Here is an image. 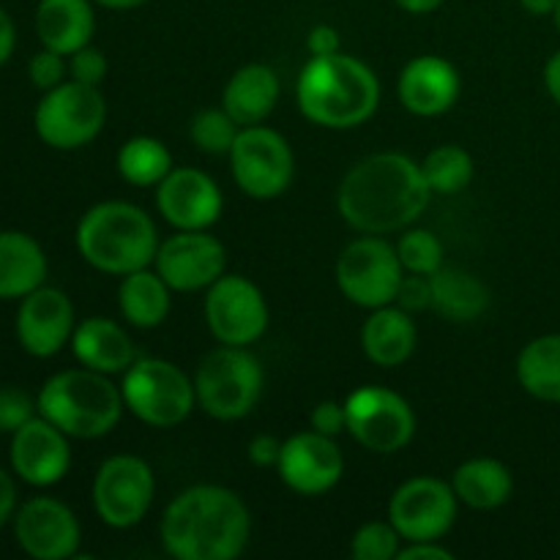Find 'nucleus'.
<instances>
[{"label":"nucleus","mask_w":560,"mask_h":560,"mask_svg":"<svg viewBox=\"0 0 560 560\" xmlns=\"http://www.w3.org/2000/svg\"><path fill=\"white\" fill-rule=\"evenodd\" d=\"M14 509H16V487L14 479L0 468V528L14 517Z\"/></svg>","instance_id":"obj_44"},{"label":"nucleus","mask_w":560,"mask_h":560,"mask_svg":"<svg viewBox=\"0 0 560 560\" xmlns=\"http://www.w3.org/2000/svg\"><path fill=\"white\" fill-rule=\"evenodd\" d=\"M306 49H310L312 58L342 52V38H339L337 27L317 25V27H312L310 36H306Z\"/></svg>","instance_id":"obj_42"},{"label":"nucleus","mask_w":560,"mask_h":560,"mask_svg":"<svg viewBox=\"0 0 560 560\" xmlns=\"http://www.w3.org/2000/svg\"><path fill=\"white\" fill-rule=\"evenodd\" d=\"M394 304H397L399 310L410 312V315H416V312L432 310L430 277H421V273H410V277H402Z\"/></svg>","instance_id":"obj_39"},{"label":"nucleus","mask_w":560,"mask_h":560,"mask_svg":"<svg viewBox=\"0 0 560 560\" xmlns=\"http://www.w3.org/2000/svg\"><path fill=\"white\" fill-rule=\"evenodd\" d=\"M277 474L288 490L304 498L326 495L342 481L345 454L337 441L315 430L295 432L282 441Z\"/></svg>","instance_id":"obj_16"},{"label":"nucleus","mask_w":560,"mask_h":560,"mask_svg":"<svg viewBox=\"0 0 560 560\" xmlns=\"http://www.w3.org/2000/svg\"><path fill=\"white\" fill-rule=\"evenodd\" d=\"M348 432L372 454H397L413 441L416 413L402 394L383 386H361L345 399Z\"/></svg>","instance_id":"obj_12"},{"label":"nucleus","mask_w":560,"mask_h":560,"mask_svg":"<svg viewBox=\"0 0 560 560\" xmlns=\"http://www.w3.org/2000/svg\"><path fill=\"white\" fill-rule=\"evenodd\" d=\"M452 487L459 503L476 512H492L509 503L514 492V476L501 459L474 457L465 459L452 476Z\"/></svg>","instance_id":"obj_29"},{"label":"nucleus","mask_w":560,"mask_h":560,"mask_svg":"<svg viewBox=\"0 0 560 560\" xmlns=\"http://www.w3.org/2000/svg\"><path fill=\"white\" fill-rule=\"evenodd\" d=\"M249 463L257 465V468H277L279 454H282V441L273 435H255L249 441Z\"/></svg>","instance_id":"obj_41"},{"label":"nucleus","mask_w":560,"mask_h":560,"mask_svg":"<svg viewBox=\"0 0 560 560\" xmlns=\"http://www.w3.org/2000/svg\"><path fill=\"white\" fill-rule=\"evenodd\" d=\"M517 381L539 402L560 405V334L530 339L520 350Z\"/></svg>","instance_id":"obj_30"},{"label":"nucleus","mask_w":560,"mask_h":560,"mask_svg":"<svg viewBox=\"0 0 560 560\" xmlns=\"http://www.w3.org/2000/svg\"><path fill=\"white\" fill-rule=\"evenodd\" d=\"M432 310L452 323H474L490 310V288L465 268H438L430 277Z\"/></svg>","instance_id":"obj_28"},{"label":"nucleus","mask_w":560,"mask_h":560,"mask_svg":"<svg viewBox=\"0 0 560 560\" xmlns=\"http://www.w3.org/2000/svg\"><path fill=\"white\" fill-rule=\"evenodd\" d=\"M153 268L162 273L173 293L208 290L228 268V249L208 230H178L162 241Z\"/></svg>","instance_id":"obj_15"},{"label":"nucleus","mask_w":560,"mask_h":560,"mask_svg":"<svg viewBox=\"0 0 560 560\" xmlns=\"http://www.w3.org/2000/svg\"><path fill=\"white\" fill-rule=\"evenodd\" d=\"M77 252L88 266L113 277L153 266L159 233L151 213L126 200L96 202L77 224Z\"/></svg>","instance_id":"obj_4"},{"label":"nucleus","mask_w":560,"mask_h":560,"mask_svg":"<svg viewBox=\"0 0 560 560\" xmlns=\"http://www.w3.org/2000/svg\"><path fill=\"white\" fill-rule=\"evenodd\" d=\"M405 268L397 246L381 235H361L350 241L337 260L339 293L361 310H381L394 304Z\"/></svg>","instance_id":"obj_10"},{"label":"nucleus","mask_w":560,"mask_h":560,"mask_svg":"<svg viewBox=\"0 0 560 560\" xmlns=\"http://www.w3.org/2000/svg\"><path fill=\"white\" fill-rule=\"evenodd\" d=\"M156 208L175 230H208L219 222L224 208L222 189L197 167H173L156 186Z\"/></svg>","instance_id":"obj_18"},{"label":"nucleus","mask_w":560,"mask_h":560,"mask_svg":"<svg viewBox=\"0 0 560 560\" xmlns=\"http://www.w3.org/2000/svg\"><path fill=\"white\" fill-rule=\"evenodd\" d=\"M312 430L320 432V435L337 438L342 432H348V413H345V402H334V399H323L315 405L310 416Z\"/></svg>","instance_id":"obj_40"},{"label":"nucleus","mask_w":560,"mask_h":560,"mask_svg":"<svg viewBox=\"0 0 560 560\" xmlns=\"http://www.w3.org/2000/svg\"><path fill=\"white\" fill-rule=\"evenodd\" d=\"M402 550V536L388 520H372L353 534L350 552L355 560H397Z\"/></svg>","instance_id":"obj_35"},{"label":"nucleus","mask_w":560,"mask_h":560,"mask_svg":"<svg viewBox=\"0 0 560 560\" xmlns=\"http://www.w3.org/2000/svg\"><path fill=\"white\" fill-rule=\"evenodd\" d=\"M295 102L306 120L323 129H355L375 115L381 80L364 60L334 52L310 58L295 82Z\"/></svg>","instance_id":"obj_3"},{"label":"nucleus","mask_w":560,"mask_h":560,"mask_svg":"<svg viewBox=\"0 0 560 560\" xmlns=\"http://www.w3.org/2000/svg\"><path fill=\"white\" fill-rule=\"evenodd\" d=\"M118 310L135 328H159L173 310V288L156 268H140L120 279Z\"/></svg>","instance_id":"obj_27"},{"label":"nucleus","mask_w":560,"mask_h":560,"mask_svg":"<svg viewBox=\"0 0 560 560\" xmlns=\"http://www.w3.org/2000/svg\"><path fill=\"white\" fill-rule=\"evenodd\" d=\"M71 350L82 366L104 375H120L137 361L129 331L109 317H88L77 323L71 334Z\"/></svg>","instance_id":"obj_22"},{"label":"nucleus","mask_w":560,"mask_h":560,"mask_svg":"<svg viewBox=\"0 0 560 560\" xmlns=\"http://www.w3.org/2000/svg\"><path fill=\"white\" fill-rule=\"evenodd\" d=\"M238 131L241 126L230 118V113L224 107L200 109V113L191 118L189 126L191 142H195L202 153H208V156H228Z\"/></svg>","instance_id":"obj_33"},{"label":"nucleus","mask_w":560,"mask_h":560,"mask_svg":"<svg viewBox=\"0 0 560 560\" xmlns=\"http://www.w3.org/2000/svg\"><path fill=\"white\" fill-rule=\"evenodd\" d=\"M416 342H419V331H416L413 315L399 310L397 304L372 310V315L361 326V350L381 370L402 366L416 353Z\"/></svg>","instance_id":"obj_23"},{"label":"nucleus","mask_w":560,"mask_h":560,"mask_svg":"<svg viewBox=\"0 0 560 560\" xmlns=\"http://www.w3.org/2000/svg\"><path fill=\"white\" fill-rule=\"evenodd\" d=\"M279 77L266 63H246L228 80L222 107L238 126H257L273 113L279 102Z\"/></svg>","instance_id":"obj_25"},{"label":"nucleus","mask_w":560,"mask_h":560,"mask_svg":"<svg viewBox=\"0 0 560 560\" xmlns=\"http://www.w3.org/2000/svg\"><path fill=\"white\" fill-rule=\"evenodd\" d=\"M14 536L22 552L36 560H69L77 556L82 528L77 514L58 498L38 495L14 514Z\"/></svg>","instance_id":"obj_17"},{"label":"nucleus","mask_w":560,"mask_h":560,"mask_svg":"<svg viewBox=\"0 0 560 560\" xmlns=\"http://www.w3.org/2000/svg\"><path fill=\"white\" fill-rule=\"evenodd\" d=\"M197 408L217 421H238L255 410L262 394V366L249 348L222 345L195 372Z\"/></svg>","instance_id":"obj_6"},{"label":"nucleus","mask_w":560,"mask_h":560,"mask_svg":"<svg viewBox=\"0 0 560 560\" xmlns=\"http://www.w3.org/2000/svg\"><path fill=\"white\" fill-rule=\"evenodd\" d=\"M36 410L38 402H33L31 394L16 386H0V432L14 435L36 416Z\"/></svg>","instance_id":"obj_36"},{"label":"nucleus","mask_w":560,"mask_h":560,"mask_svg":"<svg viewBox=\"0 0 560 560\" xmlns=\"http://www.w3.org/2000/svg\"><path fill=\"white\" fill-rule=\"evenodd\" d=\"M463 80L452 60L441 55H419L399 71L397 93L408 113L419 118H435L457 104Z\"/></svg>","instance_id":"obj_21"},{"label":"nucleus","mask_w":560,"mask_h":560,"mask_svg":"<svg viewBox=\"0 0 560 560\" xmlns=\"http://www.w3.org/2000/svg\"><path fill=\"white\" fill-rule=\"evenodd\" d=\"M120 394L126 410L156 430L184 424L197 405L195 381L167 359H137L124 372Z\"/></svg>","instance_id":"obj_7"},{"label":"nucleus","mask_w":560,"mask_h":560,"mask_svg":"<svg viewBox=\"0 0 560 560\" xmlns=\"http://www.w3.org/2000/svg\"><path fill=\"white\" fill-rule=\"evenodd\" d=\"M459 498L452 481L435 476H413L394 490L388 501V523L402 541H438L457 523Z\"/></svg>","instance_id":"obj_13"},{"label":"nucleus","mask_w":560,"mask_h":560,"mask_svg":"<svg viewBox=\"0 0 560 560\" xmlns=\"http://www.w3.org/2000/svg\"><path fill=\"white\" fill-rule=\"evenodd\" d=\"M159 539L175 560H233L249 545L252 514L228 487H186L164 509Z\"/></svg>","instance_id":"obj_2"},{"label":"nucleus","mask_w":560,"mask_h":560,"mask_svg":"<svg viewBox=\"0 0 560 560\" xmlns=\"http://www.w3.org/2000/svg\"><path fill=\"white\" fill-rule=\"evenodd\" d=\"M16 47V27L11 22V16L5 14V9L0 5V66L11 58Z\"/></svg>","instance_id":"obj_45"},{"label":"nucleus","mask_w":560,"mask_h":560,"mask_svg":"<svg viewBox=\"0 0 560 560\" xmlns=\"http://www.w3.org/2000/svg\"><path fill=\"white\" fill-rule=\"evenodd\" d=\"M394 3H397L402 11H408V14L424 16V14H432V11L441 9L446 0H394Z\"/></svg>","instance_id":"obj_47"},{"label":"nucleus","mask_w":560,"mask_h":560,"mask_svg":"<svg viewBox=\"0 0 560 560\" xmlns=\"http://www.w3.org/2000/svg\"><path fill=\"white\" fill-rule=\"evenodd\" d=\"M115 167H118L120 178L131 186H159L170 175L173 164V153L156 137H131L120 145L118 156H115Z\"/></svg>","instance_id":"obj_31"},{"label":"nucleus","mask_w":560,"mask_h":560,"mask_svg":"<svg viewBox=\"0 0 560 560\" xmlns=\"http://www.w3.org/2000/svg\"><path fill=\"white\" fill-rule=\"evenodd\" d=\"M33 124L44 145L55 151H77L102 135L107 124V98L96 85L66 80L44 93Z\"/></svg>","instance_id":"obj_8"},{"label":"nucleus","mask_w":560,"mask_h":560,"mask_svg":"<svg viewBox=\"0 0 560 560\" xmlns=\"http://www.w3.org/2000/svg\"><path fill=\"white\" fill-rule=\"evenodd\" d=\"M228 156L233 180L252 200H273L293 184V148L277 129L262 124L241 126Z\"/></svg>","instance_id":"obj_9"},{"label":"nucleus","mask_w":560,"mask_h":560,"mask_svg":"<svg viewBox=\"0 0 560 560\" xmlns=\"http://www.w3.org/2000/svg\"><path fill=\"white\" fill-rule=\"evenodd\" d=\"M432 200L421 164L405 153H372L342 178L337 211L353 230L366 235L410 228Z\"/></svg>","instance_id":"obj_1"},{"label":"nucleus","mask_w":560,"mask_h":560,"mask_svg":"<svg viewBox=\"0 0 560 560\" xmlns=\"http://www.w3.org/2000/svg\"><path fill=\"white\" fill-rule=\"evenodd\" d=\"M66 74H69V63H66V55L55 52V49L44 47L42 52H36L27 63V77H31L33 85L38 91H52L60 82H66Z\"/></svg>","instance_id":"obj_37"},{"label":"nucleus","mask_w":560,"mask_h":560,"mask_svg":"<svg viewBox=\"0 0 560 560\" xmlns=\"http://www.w3.org/2000/svg\"><path fill=\"white\" fill-rule=\"evenodd\" d=\"M156 498V476L142 457L115 454L104 459L93 479V509L107 528L126 530L148 517Z\"/></svg>","instance_id":"obj_11"},{"label":"nucleus","mask_w":560,"mask_h":560,"mask_svg":"<svg viewBox=\"0 0 560 560\" xmlns=\"http://www.w3.org/2000/svg\"><path fill=\"white\" fill-rule=\"evenodd\" d=\"M558 3L560 0H520V5H523L530 16H552L556 14Z\"/></svg>","instance_id":"obj_48"},{"label":"nucleus","mask_w":560,"mask_h":560,"mask_svg":"<svg viewBox=\"0 0 560 560\" xmlns=\"http://www.w3.org/2000/svg\"><path fill=\"white\" fill-rule=\"evenodd\" d=\"M74 306L58 288H36L22 299L16 312V339L22 350L36 359H52L74 334Z\"/></svg>","instance_id":"obj_19"},{"label":"nucleus","mask_w":560,"mask_h":560,"mask_svg":"<svg viewBox=\"0 0 560 560\" xmlns=\"http://www.w3.org/2000/svg\"><path fill=\"white\" fill-rule=\"evenodd\" d=\"M38 416L52 421L77 441L109 435L124 419V394L109 375L96 370H63L49 377L38 392Z\"/></svg>","instance_id":"obj_5"},{"label":"nucleus","mask_w":560,"mask_h":560,"mask_svg":"<svg viewBox=\"0 0 560 560\" xmlns=\"http://www.w3.org/2000/svg\"><path fill=\"white\" fill-rule=\"evenodd\" d=\"M397 560H454V552L438 541H408V547L399 550Z\"/></svg>","instance_id":"obj_43"},{"label":"nucleus","mask_w":560,"mask_h":560,"mask_svg":"<svg viewBox=\"0 0 560 560\" xmlns=\"http://www.w3.org/2000/svg\"><path fill=\"white\" fill-rule=\"evenodd\" d=\"M552 20H556V27H558V33H560V3H558V9H556V14H552Z\"/></svg>","instance_id":"obj_50"},{"label":"nucleus","mask_w":560,"mask_h":560,"mask_svg":"<svg viewBox=\"0 0 560 560\" xmlns=\"http://www.w3.org/2000/svg\"><path fill=\"white\" fill-rule=\"evenodd\" d=\"M545 85H547V93L552 96V102L560 107V49L556 55H552L550 60H547L545 66Z\"/></svg>","instance_id":"obj_46"},{"label":"nucleus","mask_w":560,"mask_h":560,"mask_svg":"<svg viewBox=\"0 0 560 560\" xmlns=\"http://www.w3.org/2000/svg\"><path fill=\"white\" fill-rule=\"evenodd\" d=\"M206 323L219 345L249 348L268 328L266 295L249 277L222 273L206 293Z\"/></svg>","instance_id":"obj_14"},{"label":"nucleus","mask_w":560,"mask_h":560,"mask_svg":"<svg viewBox=\"0 0 560 560\" xmlns=\"http://www.w3.org/2000/svg\"><path fill=\"white\" fill-rule=\"evenodd\" d=\"M107 69V55L98 47H91V44L69 55V77L77 82H85V85H102Z\"/></svg>","instance_id":"obj_38"},{"label":"nucleus","mask_w":560,"mask_h":560,"mask_svg":"<svg viewBox=\"0 0 560 560\" xmlns=\"http://www.w3.org/2000/svg\"><path fill=\"white\" fill-rule=\"evenodd\" d=\"M93 3L104 5V9H115V11H129V9H140V5H145L148 0H93Z\"/></svg>","instance_id":"obj_49"},{"label":"nucleus","mask_w":560,"mask_h":560,"mask_svg":"<svg viewBox=\"0 0 560 560\" xmlns=\"http://www.w3.org/2000/svg\"><path fill=\"white\" fill-rule=\"evenodd\" d=\"M36 33L42 47L69 58L88 47L96 33L93 0H42L36 9Z\"/></svg>","instance_id":"obj_24"},{"label":"nucleus","mask_w":560,"mask_h":560,"mask_svg":"<svg viewBox=\"0 0 560 560\" xmlns=\"http://www.w3.org/2000/svg\"><path fill=\"white\" fill-rule=\"evenodd\" d=\"M47 279L42 244L20 230L0 233V299H25Z\"/></svg>","instance_id":"obj_26"},{"label":"nucleus","mask_w":560,"mask_h":560,"mask_svg":"<svg viewBox=\"0 0 560 560\" xmlns=\"http://www.w3.org/2000/svg\"><path fill=\"white\" fill-rule=\"evenodd\" d=\"M421 173H424L427 184H430L432 195H459L474 184L476 162L463 145H438L430 151L421 162Z\"/></svg>","instance_id":"obj_32"},{"label":"nucleus","mask_w":560,"mask_h":560,"mask_svg":"<svg viewBox=\"0 0 560 560\" xmlns=\"http://www.w3.org/2000/svg\"><path fill=\"white\" fill-rule=\"evenodd\" d=\"M9 454L11 470L31 487L58 485L71 468L69 435L44 416H33L11 435Z\"/></svg>","instance_id":"obj_20"},{"label":"nucleus","mask_w":560,"mask_h":560,"mask_svg":"<svg viewBox=\"0 0 560 560\" xmlns=\"http://www.w3.org/2000/svg\"><path fill=\"white\" fill-rule=\"evenodd\" d=\"M397 255L408 273L432 277L438 268H443V244L435 233H430V230L405 228V233L399 235L397 241Z\"/></svg>","instance_id":"obj_34"}]
</instances>
